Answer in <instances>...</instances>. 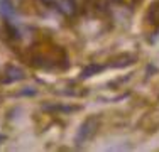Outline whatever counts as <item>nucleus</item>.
<instances>
[{"label": "nucleus", "instance_id": "1", "mask_svg": "<svg viewBox=\"0 0 159 152\" xmlns=\"http://www.w3.org/2000/svg\"><path fill=\"white\" fill-rule=\"evenodd\" d=\"M97 128H98V120L97 118L85 120V123H81V127H80V130L76 134V139H75L76 145H83L85 142H88V140L95 135Z\"/></svg>", "mask_w": 159, "mask_h": 152}, {"label": "nucleus", "instance_id": "4", "mask_svg": "<svg viewBox=\"0 0 159 152\" xmlns=\"http://www.w3.org/2000/svg\"><path fill=\"white\" fill-rule=\"evenodd\" d=\"M103 68L98 66V64H90V66H86L85 69L81 71V74H80V78L85 79V78H90V76H93L95 73H98V71H102Z\"/></svg>", "mask_w": 159, "mask_h": 152}, {"label": "nucleus", "instance_id": "2", "mask_svg": "<svg viewBox=\"0 0 159 152\" xmlns=\"http://www.w3.org/2000/svg\"><path fill=\"white\" fill-rule=\"evenodd\" d=\"M24 78V71L17 66H9L5 71V78H3V83L9 85V83H14V81H20Z\"/></svg>", "mask_w": 159, "mask_h": 152}, {"label": "nucleus", "instance_id": "6", "mask_svg": "<svg viewBox=\"0 0 159 152\" xmlns=\"http://www.w3.org/2000/svg\"><path fill=\"white\" fill-rule=\"evenodd\" d=\"M25 91H20V95H36V90L32 88H24Z\"/></svg>", "mask_w": 159, "mask_h": 152}, {"label": "nucleus", "instance_id": "5", "mask_svg": "<svg viewBox=\"0 0 159 152\" xmlns=\"http://www.w3.org/2000/svg\"><path fill=\"white\" fill-rule=\"evenodd\" d=\"M59 7H61V10L64 14H73L75 12V3L71 2V0H63V2H59Z\"/></svg>", "mask_w": 159, "mask_h": 152}, {"label": "nucleus", "instance_id": "3", "mask_svg": "<svg viewBox=\"0 0 159 152\" xmlns=\"http://www.w3.org/2000/svg\"><path fill=\"white\" fill-rule=\"evenodd\" d=\"M0 14L5 19H12L16 15V7L10 0H0Z\"/></svg>", "mask_w": 159, "mask_h": 152}]
</instances>
